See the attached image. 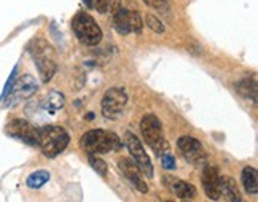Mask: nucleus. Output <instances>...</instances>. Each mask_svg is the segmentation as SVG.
I'll list each match as a JSON object with an SVG mask.
<instances>
[{"label": "nucleus", "instance_id": "1", "mask_svg": "<svg viewBox=\"0 0 258 202\" xmlns=\"http://www.w3.org/2000/svg\"><path fill=\"white\" fill-rule=\"evenodd\" d=\"M27 50H29L33 62H35L42 83H50L51 78L54 77V73L58 72V64L56 60H54L53 46L43 38H35L29 43Z\"/></svg>", "mask_w": 258, "mask_h": 202}, {"label": "nucleus", "instance_id": "2", "mask_svg": "<svg viewBox=\"0 0 258 202\" xmlns=\"http://www.w3.org/2000/svg\"><path fill=\"white\" fill-rule=\"evenodd\" d=\"M81 148L88 154H104L110 151H118L123 146V142L115 132L104 129H93L85 132L80 139Z\"/></svg>", "mask_w": 258, "mask_h": 202}, {"label": "nucleus", "instance_id": "3", "mask_svg": "<svg viewBox=\"0 0 258 202\" xmlns=\"http://www.w3.org/2000/svg\"><path fill=\"white\" fill-rule=\"evenodd\" d=\"M38 146L46 158H56L70 142V137L64 127L48 124L38 127Z\"/></svg>", "mask_w": 258, "mask_h": 202}, {"label": "nucleus", "instance_id": "4", "mask_svg": "<svg viewBox=\"0 0 258 202\" xmlns=\"http://www.w3.org/2000/svg\"><path fill=\"white\" fill-rule=\"evenodd\" d=\"M72 29L77 38L86 46H96L102 40V30L91 15L78 11L72 19Z\"/></svg>", "mask_w": 258, "mask_h": 202}, {"label": "nucleus", "instance_id": "5", "mask_svg": "<svg viewBox=\"0 0 258 202\" xmlns=\"http://www.w3.org/2000/svg\"><path fill=\"white\" fill-rule=\"evenodd\" d=\"M140 131H142V136H144V140L156 154L166 153L167 142L164 140L162 124H161V121L158 119V116L153 115V113L145 115L140 121Z\"/></svg>", "mask_w": 258, "mask_h": 202}, {"label": "nucleus", "instance_id": "6", "mask_svg": "<svg viewBox=\"0 0 258 202\" xmlns=\"http://www.w3.org/2000/svg\"><path fill=\"white\" fill-rule=\"evenodd\" d=\"M37 91H38V82L35 80V77L26 73V75L16 78V82L13 83L8 96L3 99V102L8 107L16 105L19 102H23V100L31 99Z\"/></svg>", "mask_w": 258, "mask_h": 202}, {"label": "nucleus", "instance_id": "7", "mask_svg": "<svg viewBox=\"0 0 258 202\" xmlns=\"http://www.w3.org/2000/svg\"><path fill=\"white\" fill-rule=\"evenodd\" d=\"M125 145L128 146L129 153H131L132 161L135 163V166L139 167L140 172L148 178H153V164L152 159L148 158V154L145 151L144 145H142L140 140L135 137V134L132 132H126L125 134Z\"/></svg>", "mask_w": 258, "mask_h": 202}, {"label": "nucleus", "instance_id": "8", "mask_svg": "<svg viewBox=\"0 0 258 202\" xmlns=\"http://www.w3.org/2000/svg\"><path fill=\"white\" fill-rule=\"evenodd\" d=\"M128 104V92L125 87H110L102 97V115L105 118H118Z\"/></svg>", "mask_w": 258, "mask_h": 202}, {"label": "nucleus", "instance_id": "9", "mask_svg": "<svg viewBox=\"0 0 258 202\" xmlns=\"http://www.w3.org/2000/svg\"><path fill=\"white\" fill-rule=\"evenodd\" d=\"M6 134L13 139H18L27 145L38 146V127H35L32 123L26 119H11L6 124Z\"/></svg>", "mask_w": 258, "mask_h": 202}, {"label": "nucleus", "instance_id": "10", "mask_svg": "<svg viewBox=\"0 0 258 202\" xmlns=\"http://www.w3.org/2000/svg\"><path fill=\"white\" fill-rule=\"evenodd\" d=\"M177 148L182 151L183 158L192 164H202L206 161V153L198 139L192 136H183L177 140Z\"/></svg>", "mask_w": 258, "mask_h": 202}, {"label": "nucleus", "instance_id": "11", "mask_svg": "<svg viewBox=\"0 0 258 202\" xmlns=\"http://www.w3.org/2000/svg\"><path fill=\"white\" fill-rule=\"evenodd\" d=\"M118 166H120V171L123 172V175L128 178V181L131 183L135 190L140 191L142 194L148 193V185L145 183V180L142 178L140 175V169L131 158H121L118 159Z\"/></svg>", "mask_w": 258, "mask_h": 202}, {"label": "nucleus", "instance_id": "12", "mask_svg": "<svg viewBox=\"0 0 258 202\" xmlns=\"http://www.w3.org/2000/svg\"><path fill=\"white\" fill-rule=\"evenodd\" d=\"M201 181H202V188H204L206 196L212 201H219L222 196L220 188H219V172H217L214 166L202 167Z\"/></svg>", "mask_w": 258, "mask_h": 202}, {"label": "nucleus", "instance_id": "13", "mask_svg": "<svg viewBox=\"0 0 258 202\" xmlns=\"http://www.w3.org/2000/svg\"><path fill=\"white\" fill-rule=\"evenodd\" d=\"M164 183L180 199H192L196 196V188L188 181H183L175 177H164Z\"/></svg>", "mask_w": 258, "mask_h": 202}, {"label": "nucleus", "instance_id": "14", "mask_svg": "<svg viewBox=\"0 0 258 202\" xmlns=\"http://www.w3.org/2000/svg\"><path fill=\"white\" fill-rule=\"evenodd\" d=\"M219 188H220V194L225 196L226 202H242L241 191L233 177H229V175L219 177Z\"/></svg>", "mask_w": 258, "mask_h": 202}, {"label": "nucleus", "instance_id": "15", "mask_svg": "<svg viewBox=\"0 0 258 202\" xmlns=\"http://www.w3.org/2000/svg\"><path fill=\"white\" fill-rule=\"evenodd\" d=\"M65 105V97L63 92L59 91H51L48 96L43 99L42 102V109L48 113V115H54L59 110H63Z\"/></svg>", "mask_w": 258, "mask_h": 202}, {"label": "nucleus", "instance_id": "16", "mask_svg": "<svg viewBox=\"0 0 258 202\" xmlns=\"http://www.w3.org/2000/svg\"><path fill=\"white\" fill-rule=\"evenodd\" d=\"M241 180L244 185V190L249 194H257L258 193V172L255 167H244L241 173Z\"/></svg>", "mask_w": 258, "mask_h": 202}, {"label": "nucleus", "instance_id": "17", "mask_svg": "<svg viewBox=\"0 0 258 202\" xmlns=\"http://www.w3.org/2000/svg\"><path fill=\"white\" fill-rule=\"evenodd\" d=\"M113 28L120 35H128V33H131V26H129V10L118 8L113 13Z\"/></svg>", "mask_w": 258, "mask_h": 202}, {"label": "nucleus", "instance_id": "18", "mask_svg": "<svg viewBox=\"0 0 258 202\" xmlns=\"http://www.w3.org/2000/svg\"><path fill=\"white\" fill-rule=\"evenodd\" d=\"M237 87V92L241 94V96H244L246 99L249 100H252L254 104H257V82H255V78H242L239 83L236 85Z\"/></svg>", "mask_w": 258, "mask_h": 202}, {"label": "nucleus", "instance_id": "19", "mask_svg": "<svg viewBox=\"0 0 258 202\" xmlns=\"http://www.w3.org/2000/svg\"><path fill=\"white\" fill-rule=\"evenodd\" d=\"M48 180H50V172L48 171H35L27 177L26 183H27V186L31 188V190H38V188H42L43 185L48 183Z\"/></svg>", "mask_w": 258, "mask_h": 202}, {"label": "nucleus", "instance_id": "20", "mask_svg": "<svg viewBox=\"0 0 258 202\" xmlns=\"http://www.w3.org/2000/svg\"><path fill=\"white\" fill-rule=\"evenodd\" d=\"M90 164H91L93 169L97 172V175H100V177H107L108 167L102 158H99L97 154H90Z\"/></svg>", "mask_w": 258, "mask_h": 202}, {"label": "nucleus", "instance_id": "21", "mask_svg": "<svg viewBox=\"0 0 258 202\" xmlns=\"http://www.w3.org/2000/svg\"><path fill=\"white\" fill-rule=\"evenodd\" d=\"M129 26H131V32L140 33L144 24H142V18L139 11H129Z\"/></svg>", "mask_w": 258, "mask_h": 202}, {"label": "nucleus", "instance_id": "22", "mask_svg": "<svg viewBox=\"0 0 258 202\" xmlns=\"http://www.w3.org/2000/svg\"><path fill=\"white\" fill-rule=\"evenodd\" d=\"M18 70H19L18 65L11 70L10 77H8V80H6V83H5V86H3V91H2V94H0V102H3V99H5L6 96H8V92H10V89H11L13 83H15L16 78H18Z\"/></svg>", "mask_w": 258, "mask_h": 202}, {"label": "nucleus", "instance_id": "23", "mask_svg": "<svg viewBox=\"0 0 258 202\" xmlns=\"http://www.w3.org/2000/svg\"><path fill=\"white\" fill-rule=\"evenodd\" d=\"M145 21H147V26L150 28L155 33H164V24H162L161 21L156 16H153V15H147V18H145Z\"/></svg>", "mask_w": 258, "mask_h": 202}, {"label": "nucleus", "instance_id": "24", "mask_svg": "<svg viewBox=\"0 0 258 202\" xmlns=\"http://www.w3.org/2000/svg\"><path fill=\"white\" fill-rule=\"evenodd\" d=\"M110 6L112 0H91V8H94L97 13H102V15L110 10Z\"/></svg>", "mask_w": 258, "mask_h": 202}, {"label": "nucleus", "instance_id": "25", "mask_svg": "<svg viewBox=\"0 0 258 202\" xmlns=\"http://www.w3.org/2000/svg\"><path fill=\"white\" fill-rule=\"evenodd\" d=\"M161 164H162V167H164L166 171H174L175 169V158L172 156V154H169L167 151L162 153Z\"/></svg>", "mask_w": 258, "mask_h": 202}, {"label": "nucleus", "instance_id": "26", "mask_svg": "<svg viewBox=\"0 0 258 202\" xmlns=\"http://www.w3.org/2000/svg\"><path fill=\"white\" fill-rule=\"evenodd\" d=\"M144 2L148 6H153V8H162V6L167 5L169 0H144Z\"/></svg>", "mask_w": 258, "mask_h": 202}, {"label": "nucleus", "instance_id": "27", "mask_svg": "<svg viewBox=\"0 0 258 202\" xmlns=\"http://www.w3.org/2000/svg\"><path fill=\"white\" fill-rule=\"evenodd\" d=\"M83 2L86 3V6H88V8H91V0H83Z\"/></svg>", "mask_w": 258, "mask_h": 202}, {"label": "nucleus", "instance_id": "28", "mask_svg": "<svg viewBox=\"0 0 258 202\" xmlns=\"http://www.w3.org/2000/svg\"><path fill=\"white\" fill-rule=\"evenodd\" d=\"M185 202H188V201H185Z\"/></svg>", "mask_w": 258, "mask_h": 202}]
</instances>
